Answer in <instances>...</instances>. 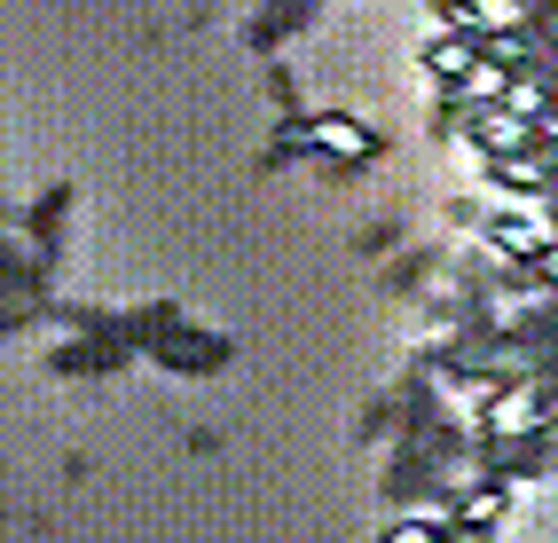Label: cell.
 I'll return each instance as SVG.
<instances>
[{
    "mask_svg": "<svg viewBox=\"0 0 558 543\" xmlns=\"http://www.w3.org/2000/svg\"><path fill=\"white\" fill-rule=\"evenodd\" d=\"M393 543H433V535H425V528H401V535H393Z\"/></svg>",
    "mask_w": 558,
    "mask_h": 543,
    "instance_id": "2",
    "label": "cell"
},
{
    "mask_svg": "<svg viewBox=\"0 0 558 543\" xmlns=\"http://www.w3.org/2000/svg\"><path fill=\"white\" fill-rule=\"evenodd\" d=\"M315 142H323V150H339V158H362V150H369V134H362V126H347V119H323V126H315Z\"/></svg>",
    "mask_w": 558,
    "mask_h": 543,
    "instance_id": "1",
    "label": "cell"
}]
</instances>
